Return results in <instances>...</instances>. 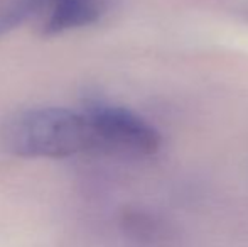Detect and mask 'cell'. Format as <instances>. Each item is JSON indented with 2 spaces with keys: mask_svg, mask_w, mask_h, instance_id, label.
I'll return each instance as SVG.
<instances>
[{
  "mask_svg": "<svg viewBox=\"0 0 248 247\" xmlns=\"http://www.w3.org/2000/svg\"><path fill=\"white\" fill-rule=\"evenodd\" d=\"M95 137V152L145 156L160 144L159 132L132 110L92 102L85 107Z\"/></svg>",
  "mask_w": 248,
  "mask_h": 247,
  "instance_id": "7a4b0ae2",
  "label": "cell"
},
{
  "mask_svg": "<svg viewBox=\"0 0 248 247\" xmlns=\"http://www.w3.org/2000/svg\"><path fill=\"white\" fill-rule=\"evenodd\" d=\"M52 0H3L0 3V39L39 17L41 20L49 10Z\"/></svg>",
  "mask_w": 248,
  "mask_h": 247,
  "instance_id": "277c9868",
  "label": "cell"
},
{
  "mask_svg": "<svg viewBox=\"0 0 248 247\" xmlns=\"http://www.w3.org/2000/svg\"><path fill=\"white\" fill-rule=\"evenodd\" d=\"M0 148L19 158H69L95 152V137L85 109L32 107L0 124Z\"/></svg>",
  "mask_w": 248,
  "mask_h": 247,
  "instance_id": "6da1fadb",
  "label": "cell"
},
{
  "mask_svg": "<svg viewBox=\"0 0 248 247\" xmlns=\"http://www.w3.org/2000/svg\"><path fill=\"white\" fill-rule=\"evenodd\" d=\"M103 0H52L41 20V34L58 36L98 22L103 16Z\"/></svg>",
  "mask_w": 248,
  "mask_h": 247,
  "instance_id": "3957f363",
  "label": "cell"
}]
</instances>
